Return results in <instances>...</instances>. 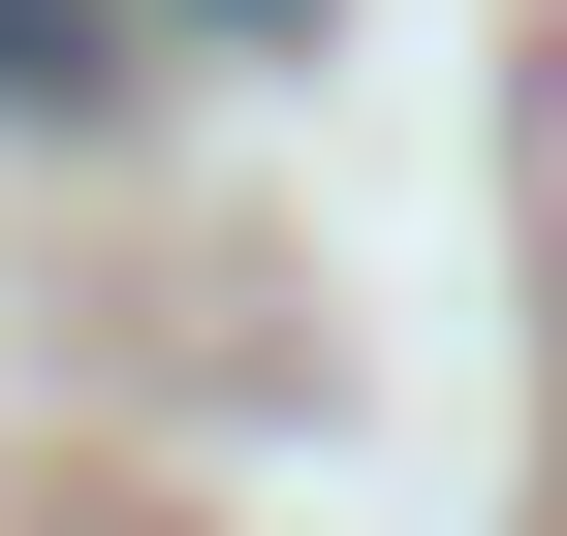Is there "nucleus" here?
I'll return each instance as SVG.
<instances>
[{
	"label": "nucleus",
	"instance_id": "obj_1",
	"mask_svg": "<svg viewBox=\"0 0 567 536\" xmlns=\"http://www.w3.org/2000/svg\"><path fill=\"white\" fill-rule=\"evenodd\" d=\"M126 32H158V0H0V95H32V126H63V95H126Z\"/></svg>",
	"mask_w": 567,
	"mask_h": 536
},
{
	"label": "nucleus",
	"instance_id": "obj_2",
	"mask_svg": "<svg viewBox=\"0 0 567 536\" xmlns=\"http://www.w3.org/2000/svg\"><path fill=\"white\" fill-rule=\"evenodd\" d=\"M189 32H316V0H189Z\"/></svg>",
	"mask_w": 567,
	"mask_h": 536
}]
</instances>
